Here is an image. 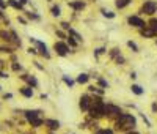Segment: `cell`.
I'll return each instance as SVG.
<instances>
[{"instance_id": "obj_1", "label": "cell", "mask_w": 157, "mask_h": 134, "mask_svg": "<svg viewBox=\"0 0 157 134\" xmlns=\"http://www.w3.org/2000/svg\"><path fill=\"white\" fill-rule=\"evenodd\" d=\"M115 125H116L118 129H132V128L137 126V120H135L134 115H130V114H121Z\"/></svg>"}, {"instance_id": "obj_2", "label": "cell", "mask_w": 157, "mask_h": 134, "mask_svg": "<svg viewBox=\"0 0 157 134\" xmlns=\"http://www.w3.org/2000/svg\"><path fill=\"white\" fill-rule=\"evenodd\" d=\"M90 114L93 117H102V115H105V104L99 98H96L93 101V106L90 107Z\"/></svg>"}, {"instance_id": "obj_3", "label": "cell", "mask_w": 157, "mask_h": 134, "mask_svg": "<svg viewBox=\"0 0 157 134\" xmlns=\"http://www.w3.org/2000/svg\"><path fill=\"white\" fill-rule=\"evenodd\" d=\"M155 11H157V2L155 0H146L140 8V13H145L148 16H152Z\"/></svg>"}, {"instance_id": "obj_4", "label": "cell", "mask_w": 157, "mask_h": 134, "mask_svg": "<svg viewBox=\"0 0 157 134\" xmlns=\"http://www.w3.org/2000/svg\"><path fill=\"white\" fill-rule=\"evenodd\" d=\"M127 24L130 25V27H137V29H145L146 27V24H145V21L140 17V16H129L127 17Z\"/></svg>"}, {"instance_id": "obj_5", "label": "cell", "mask_w": 157, "mask_h": 134, "mask_svg": "<svg viewBox=\"0 0 157 134\" xmlns=\"http://www.w3.org/2000/svg\"><path fill=\"white\" fill-rule=\"evenodd\" d=\"M121 114H123V112H121L120 106H115V104H105V115H110V117L118 115V117H120Z\"/></svg>"}, {"instance_id": "obj_6", "label": "cell", "mask_w": 157, "mask_h": 134, "mask_svg": "<svg viewBox=\"0 0 157 134\" xmlns=\"http://www.w3.org/2000/svg\"><path fill=\"white\" fill-rule=\"evenodd\" d=\"M53 49H55V52H57L58 55H61V57L68 55V51H69L68 44H66V43H63V41H58V43H55V44H53Z\"/></svg>"}, {"instance_id": "obj_7", "label": "cell", "mask_w": 157, "mask_h": 134, "mask_svg": "<svg viewBox=\"0 0 157 134\" xmlns=\"http://www.w3.org/2000/svg\"><path fill=\"white\" fill-rule=\"evenodd\" d=\"M30 41H32V43H35V44L38 46V49H39V52H41V54H43V55L46 57V59H49V57H50V54L47 52V46H46V44H43L41 41H36V40H35V38H30Z\"/></svg>"}, {"instance_id": "obj_8", "label": "cell", "mask_w": 157, "mask_h": 134, "mask_svg": "<svg viewBox=\"0 0 157 134\" xmlns=\"http://www.w3.org/2000/svg\"><path fill=\"white\" fill-rule=\"evenodd\" d=\"M90 106H91V100L88 95H83L80 98V109L82 110H90Z\"/></svg>"}, {"instance_id": "obj_9", "label": "cell", "mask_w": 157, "mask_h": 134, "mask_svg": "<svg viewBox=\"0 0 157 134\" xmlns=\"http://www.w3.org/2000/svg\"><path fill=\"white\" fill-rule=\"evenodd\" d=\"M69 8H72L75 11H82L85 8V2H82V0H72V2H69Z\"/></svg>"}, {"instance_id": "obj_10", "label": "cell", "mask_w": 157, "mask_h": 134, "mask_svg": "<svg viewBox=\"0 0 157 134\" xmlns=\"http://www.w3.org/2000/svg\"><path fill=\"white\" fill-rule=\"evenodd\" d=\"M38 115H39V110H27V112H25V117H27L28 122L38 118Z\"/></svg>"}, {"instance_id": "obj_11", "label": "cell", "mask_w": 157, "mask_h": 134, "mask_svg": "<svg viewBox=\"0 0 157 134\" xmlns=\"http://www.w3.org/2000/svg\"><path fill=\"white\" fill-rule=\"evenodd\" d=\"M140 35H142L143 38H152V36H154L155 33H154V32H152V30H151L149 27H145V29H143V30L140 32Z\"/></svg>"}, {"instance_id": "obj_12", "label": "cell", "mask_w": 157, "mask_h": 134, "mask_svg": "<svg viewBox=\"0 0 157 134\" xmlns=\"http://www.w3.org/2000/svg\"><path fill=\"white\" fill-rule=\"evenodd\" d=\"M129 3H130V0H115V5H116V8H120V10L126 8Z\"/></svg>"}, {"instance_id": "obj_13", "label": "cell", "mask_w": 157, "mask_h": 134, "mask_svg": "<svg viewBox=\"0 0 157 134\" xmlns=\"http://www.w3.org/2000/svg\"><path fill=\"white\" fill-rule=\"evenodd\" d=\"M22 79H24V81H27V82H28L30 85H33V87H36V85H38V81L33 77V76H28V74H25V76H22Z\"/></svg>"}, {"instance_id": "obj_14", "label": "cell", "mask_w": 157, "mask_h": 134, "mask_svg": "<svg viewBox=\"0 0 157 134\" xmlns=\"http://www.w3.org/2000/svg\"><path fill=\"white\" fill-rule=\"evenodd\" d=\"M46 125L50 129H58L60 128V122H57V120H46Z\"/></svg>"}, {"instance_id": "obj_15", "label": "cell", "mask_w": 157, "mask_h": 134, "mask_svg": "<svg viewBox=\"0 0 157 134\" xmlns=\"http://www.w3.org/2000/svg\"><path fill=\"white\" fill-rule=\"evenodd\" d=\"M21 93L24 95L25 98H32V96H33V90H32L30 87H24V88H21Z\"/></svg>"}, {"instance_id": "obj_16", "label": "cell", "mask_w": 157, "mask_h": 134, "mask_svg": "<svg viewBox=\"0 0 157 134\" xmlns=\"http://www.w3.org/2000/svg\"><path fill=\"white\" fill-rule=\"evenodd\" d=\"M88 79H90V76H88V74H85V73H82V74H78L77 82H78V84H87V82H88Z\"/></svg>"}, {"instance_id": "obj_17", "label": "cell", "mask_w": 157, "mask_h": 134, "mask_svg": "<svg viewBox=\"0 0 157 134\" xmlns=\"http://www.w3.org/2000/svg\"><path fill=\"white\" fill-rule=\"evenodd\" d=\"M130 90H132L135 95H143V93H145V90H143L140 85H132V87H130Z\"/></svg>"}, {"instance_id": "obj_18", "label": "cell", "mask_w": 157, "mask_h": 134, "mask_svg": "<svg viewBox=\"0 0 157 134\" xmlns=\"http://www.w3.org/2000/svg\"><path fill=\"white\" fill-rule=\"evenodd\" d=\"M8 5L13 6V8H16V10H22V5L19 2H16V0H8Z\"/></svg>"}, {"instance_id": "obj_19", "label": "cell", "mask_w": 157, "mask_h": 134, "mask_svg": "<svg viewBox=\"0 0 157 134\" xmlns=\"http://www.w3.org/2000/svg\"><path fill=\"white\" fill-rule=\"evenodd\" d=\"M101 11H102V14H104L105 17H108V19H113V17H115V13H113V11H110V10H105V8H102Z\"/></svg>"}, {"instance_id": "obj_20", "label": "cell", "mask_w": 157, "mask_h": 134, "mask_svg": "<svg viewBox=\"0 0 157 134\" xmlns=\"http://www.w3.org/2000/svg\"><path fill=\"white\" fill-rule=\"evenodd\" d=\"M61 14V8L60 6H58V5H55V6H52V16H60Z\"/></svg>"}, {"instance_id": "obj_21", "label": "cell", "mask_w": 157, "mask_h": 134, "mask_svg": "<svg viewBox=\"0 0 157 134\" xmlns=\"http://www.w3.org/2000/svg\"><path fill=\"white\" fill-rule=\"evenodd\" d=\"M149 24H151V25H149V29H151V30L155 33V32H157V19H151V21H149Z\"/></svg>"}, {"instance_id": "obj_22", "label": "cell", "mask_w": 157, "mask_h": 134, "mask_svg": "<svg viewBox=\"0 0 157 134\" xmlns=\"http://www.w3.org/2000/svg\"><path fill=\"white\" fill-rule=\"evenodd\" d=\"M30 123H32V126L38 128V126H41V125H43V120H41V118H35V120H32Z\"/></svg>"}, {"instance_id": "obj_23", "label": "cell", "mask_w": 157, "mask_h": 134, "mask_svg": "<svg viewBox=\"0 0 157 134\" xmlns=\"http://www.w3.org/2000/svg\"><path fill=\"white\" fill-rule=\"evenodd\" d=\"M63 81H65V84H66V85L74 87V81H72L71 77H68V76H63Z\"/></svg>"}, {"instance_id": "obj_24", "label": "cell", "mask_w": 157, "mask_h": 134, "mask_svg": "<svg viewBox=\"0 0 157 134\" xmlns=\"http://www.w3.org/2000/svg\"><path fill=\"white\" fill-rule=\"evenodd\" d=\"M127 46H129V47H130L134 52H138V46H137L134 41H127Z\"/></svg>"}, {"instance_id": "obj_25", "label": "cell", "mask_w": 157, "mask_h": 134, "mask_svg": "<svg viewBox=\"0 0 157 134\" xmlns=\"http://www.w3.org/2000/svg\"><path fill=\"white\" fill-rule=\"evenodd\" d=\"M96 134H113V131L112 129H99Z\"/></svg>"}, {"instance_id": "obj_26", "label": "cell", "mask_w": 157, "mask_h": 134, "mask_svg": "<svg viewBox=\"0 0 157 134\" xmlns=\"http://www.w3.org/2000/svg\"><path fill=\"white\" fill-rule=\"evenodd\" d=\"M68 43H69V46H72V47H75V46H77V41L74 40V38H71V36L68 38Z\"/></svg>"}, {"instance_id": "obj_27", "label": "cell", "mask_w": 157, "mask_h": 134, "mask_svg": "<svg viewBox=\"0 0 157 134\" xmlns=\"http://www.w3.org/2000/svg\"><path fill=\"white\" fill-rule=\"evenodd\" d=\"M104 52H105V49H104V47H99V49L94 51V55L97 57V55H101V54H104Z\"/></svg>"}, {"instance_id": "obj_28", "label": "cell", "mask_w": 157, "mask_h": 134, "mask_svg": "<svg viewBox=\"0 0 157 134\" xmlns=\"http://www.w3.org/2000/svg\"><path fill=\"white\" fill-rule=\"evenodd\" d=\"M118 52H120L118 49H112V52H110V57H113V59H115V57L118 55Z\"/></svg>"}, {"instance_id": "obj_29", "label": "cell", "mask_w": 157, "mask_h": 134, "mask_svg": "<svg viewBox=\"0 0 157 134\" xmlns=\"http://www.w3.org/2000/svg\"><path fill=\"white\" fill-rule=\"evenodd\" d=\"M0 36H2L3 40H10V35H8L6 32H2V33H0Z\"/></svg>"}, {"instance_id": "obj_30", "label": "cell", "mask_w": 157, "mask_h": 134, "mask_svg": "<svg viewBox=\"0 0 157 134\" xmlns=\"http://www.w3.org/2000/svg\"><path fill=\"white\" fill-rule=\"evenodd\" d=\"M61 29H65V30H69L71 27H69V24H68V22H61Z\"/></svg>"}, {"instance_id": "obj_31", "label": "cell", "mask_w": 157, "mask_h": 134, "mask_svg": "<svg viewBox=\"0 0 157 134\" xmlns=\"http://www.w3.org/2000/svg\"><path fill=\"white\" fill-rule=\"evenodd\" d=\"M99 85H102V87H108L107 81H104V79H99Z\"/></svg>"}, {"instance_id": "obj_32", "label": "cell", "mask_w": 157, "mask_h": 134, "mask_svg": "<svg viewBox=\"0 0 157 134\" xmlns=\"http://www.w3.org/2000/svg\"><path fill=\"white\" fill-rule=\"evenodd\" d=\"M116 62L120 63V65H123L124 63V59H123V57H116Z\"/></svg>"}, {"instance_id": "obj_33", "label": "cell", "mask_w": 157, "mask_h": 134, "mask_svg": "<svg viewBox=\"0 0 157 134\" xmlns=\"http://www.w3.org/2000/svg\"><path fill=\"white\" fill-rule=\"evenodd\" d=\"M13 69H14V71H19V69H21V65H17V63H14V65H13Z\"/></svg>"}, {"instance_id": "obj_34", "label": "cell", "mask_w": 157, "mask_h": 134, "mask_svg": "<svg viewBox=\"0 0 157 134\" xmlns=\"http://www.w3.org/2000/svg\"><path fill=\"white\" fill-rule=\"evenodd\" d=\"M0 51H2V52H11L10 47H0Z\"/></svg>"}, {"instance_id": "obj_35", "label": "cell", "mask_w": 157, "mask_h": 134, "mask_svg": "<svg viewBox=\"0 0 157 134\" xmlns=\"http://www.w3.org/2000/svg\"><path fill=\"white\" fill-rule=\"evenodd\" d=\"M0 8H2V10H3V8H6V3L3 2V0H0Z\"/></svg>"}, {"instance_id": "obj_36", "label": "cell", "mask_w": 157, "mask_h": 134, "mask_svg": "<svg viewBox=\"0 0 157 134\" xmlns=\"http://www.w3.org/2000/svg\"><path fill=\"white\" fill-rule=\"evenodd\" d=\"M57 35H58V36H61V38H65V35H63L61 30H57Z\"/></svg>"}, {"instance_id": "obj_37", "label": "cell", "mask_w": 157, "mask_h": 134, "mask_svg": "<svg viewBox=\"0 0 157 134\" xmlns=\"http://www.w3.org/2000/svg\"><path fill=\"white\" fill-rule=\"evenodd\" d=\"M151 109H152V112H157V104H155V103H154V104H152V107H151Z\"/></svg>"}, {"instance_id": "obj_38", "label": "cell", "mask_w": 157, "mask_h": 134, "mask_svg": "<svg viewBox=\"0 0 157 134\" xmlns=\"http://www.w3.org/2000/svg\"><path fill=\"white\" fill-rule=\"evenodd\" d=\"M0 77H8V74H5V73L0 71Z\"/></svg>"}, {"instance_id": "obj_39", "label": "cell", "mask_w": 157, "mask_h": 134, "mask_svg": "<svg viewBox=\"0 0 157 134\" xmlns=\"http://www.w3.org/2000/svg\"><path fill=\"white\" fill-rule=\"evenodd\" d=\"M27 2H28V0H19V3H21V5H25Z\"/></svg>"}, {"instance_id": "obj_40", "label": "cell", "mask_w": 157, "mask_h": 134, "mask_svg": "<svg viewBox=\"0 0 157 134\" xmlns=\"http://www.w3.org/2000/svg\"><path fill=\"white\" fill-rule=\"evenodd\" d=\"M28 52H30V54H36V49H32V47H30V49H28Z\"/></svg>"}, {"instance_id": "obj_41", "label": "cell", "mask_w": 157, "mask_h": 134, "mask_svg": "<svg viewBox=\"0 0 157 134\" xmlns=\"http://www.w3.org/2000/svg\"><path fill=\"white\" fill-rule=\"evenodd\" d=\"M127 134H138V132H135V131H130V132H127Z\"/></svg>"}, {"instance_id": "obj_42", "label": "cell", "mask_w": 157, "mask_h": 134, "mask_svg": "<svg viewBox=\"0 0 157 134\" xmlns=\"http://www.w3.org/2000/svg\"><path fill=\"white\" fill-rule=\"evenodd\" d=\"M0 88H2V87H0Z\"/></svg>"}]
</instances>
